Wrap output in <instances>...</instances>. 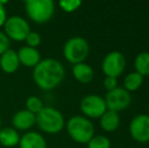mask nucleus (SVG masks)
Masks as SVG:
<instances>
[{
  "label": "nucleus",
  "instance_id": "f257e3e1",
  "mask_svg": "<svg viewBox=\"0 0 149 148\" xmlns=\"http://www.w3.org/2000/svg\"><path fill=\"white\" fill-rule=\"evenodd\" d=\"M65 69L58 60L47 58L40 61L33 68V78L36 84L43 90H52L63 81Z\"/></svg>",
  "mask_w": 149,
  "mask_h": 148
},
{
  "label": "nucleus",
  "instance_id": "f03ea898",
  "mask_svg": "<svg viewBox=\"0 0 149 148\" xmlns=\"http://www.w3.org/2000/svg\"><path fill=\"white\" fill-rule=\"evenodd\" d=\"M36 124L43 132L48 134H57L65 126L63 115L52 107H44L36 115Z\"/></svg>",
  "mask_w": 149,
  "mask_h": 148
},
{
  "label": "nucleus",
  "instance_id": "7ed1b4c3",
  "mask_svg": "<svg viewBox=\"0 0 149 148\" xmlns=\"http://www.w3.org/2000/svg\"><path fill=\"white\" fill-rule=\"evenodd\" d=\"M67 132L75 142L87 144L94 136V125L83 116H73L66 124Z\"/></svg>",
  "mask_w": 149,
  "mask_h": 148
},
{
  "label": "nucleus",
  "instance_id": "20e7f679",
  "mask_svg": "<svg viewBox=\"0 0 149 148\" xmlns=\"http://www.w3.org/2000/svg\"><path fill=\"white\" fill-rule=\"evenodd\" d=\"M26 11L33 22L45 24L53 17L55 3L53 0H28L26 2Z\"/></svg>",
  "mask_w": 149,
  "mask_h": 148
},
{
  "label": "nucleus",
  "instance_id": "39448f33",
  "mask_svg": "<svg viewBox=\"0 0 149 148\" xmlns=\"http://www.w3.org/2000/svg\"><path fill=\"white\" fill-rule=\"evenodd\" d=\"M89 54L88 42L82 37H73L65 43L63 55L73 65L82 63Z\"/></svg>",
  "mask_w": 149,
  "mask_h": 148
},
{
  "label": "nucleus",
  "instance_id": "423d86ee",
  "mask_svg": "<svg viewBox=\"0 0 149 148\" xmlns=\"http://www.w3.org/2000/svg\"><path fill=\"white\" fill-rule=\"evenodd\" d=\"M30 32V24L22 16L12 15L4 24V34L12 41L24 42Z\"/></svg>",
  "mask_w": 149,
  "mask_h": 148
},
{
  "label": "nucleus",
  "instance_id": "0eeeda50",
  "mask_svg": "<svg viewBox=\"0 0 149 148\" xmlns=\"http://www.w3.org/2000/svg\"><path fill=\"white\" fill-rule=\"evenodd\" d=\"M80 111L87 119H100L108 109L104 97L98 94H88L81 99Z\"/></svg>",
  "mask_w": 149,
  "mask_h": 148
},
{
  "label": "nucleus",
  "instance_id": "6e6552de",
  "mask_svg": "<svg viewBox=\"0 0 149 148\" xmlns=\"http://www.w3.org/2000/svg\"><path fill=\"white\" fill-rule=\"evenodd\" d=\"M126 68V58L123 53L119 51H113L107 54L102 63V72L106 76L119 77Z\"/></svg>",
  "mask_w": 149,
  "mask_h": 148
},
{
  "label": "nucleus",
  "instance_id": "1a4fd4ad",
  "mask_svg": "<svg viewBox=\"0 0 149 148\" xmlns=\"http://www.w3.org/2000/svg\"><path fill=\"white\" fill-rule=\"evenodd\" d=\"M104 101L109 111L119 113L129 108L131 104V94L124 87H117L107 92Z\"/></svg>",
  "mask_w": 149,
  "mask_h": 148
},
{
  "label": "nucleus",
  "instance_id": "9d476101",
  "mask_svg": "<svg viewBox=\"0 0 149 148\" xmlns=\"http://www.w3.org/2000/svg\"><path fill=\"white\" fill-rule=\"evenodd\" d=\"M129 131L131 137L139 143L149 142V116L140 114L135 116L130 122Z\"/></svg>",
  "mask_w": 149,
  "mask_h": 148
},
{
  "label": "nucleus",
  "instance_id": "9b49d317",
  "mask_svg": "<svg viewBox=\"0 0 149 148\" xmlns=\"http://www.w3.org/2000/svg\"><path fill=\"white\" fill-rule=\"evenodd\" d=\"M18 60L22 65L29 68H35L41 61V54L36 48L22 47L17 52Z\"/></svg>",
  "mask_w": 149,
  "mask_h": 148
},
{
  "label": "nucleus",
  "instance_id": "f8f14e48",
  "mask_svg": "<svg viewBox=\"0 0 149 148\" xmlns=\"http://www.w3.org/2000/svg\"><path fill=\"white\" fill-rule=\"evenodd\" d=\"M36 124V115L33 113L22 110L15 113L12 118V125L16 131H26L30 130L31 127Z\"/></svg>",
  "mask_w": 149,
  "mask_h": 148
},
{
  "label": "nucleus",
  "instance_id": "ddd939ff",
  "mask_svg": "<svg viewBox=\"0 0 149 148\" xmlns=\"http://www.w3.org/2000/svg\"><path fill=\"white\" fill-rule=\"evenodd\" d=\"M20 63L18 60L17 52L12 49H8L0 56V68L5 73H14L18 69Z\"/></svg>",
  "mask_w": 149,
  "mask_h": 148
},
{
  "label": "nucleus",
  "instance_id": "4468645a",
  "mask_svg": "<svg viewBox=\"0 0 149 148\" xmlns=\"http://www.w3.org/2000/svg\"><path fill=\"white\" fill-rule=\"evenodd\" d=\"M20 148H47V142L42 134L35 131H29L19 139Z\"/></svg>",
  "mask_w": 149,
  "mask_h": 148
},
{
  "label": "nucleus",
  "instance_id": "2eb2a0df",
  "mask_svg": "<svg viewBox=\"0 0 149 148\" xmlns=\"http://www.w3.org/2000/svg\"><path fill=\"white\" fill-rule=\"evenodd\" d=\"M72 74L78 82L83 83V84L91 82L94 77V71L92 67L84 62L73 65Z\"/></svg>",
  "mask_w": 149,
  "mask_h": 148
},
{
  "label": "nucleus",
  "instance_id": "dca6fc26",
  "mask_svg": "<svg viewBox=\"0 0 149 148\" xmlns=\"http://www.w3.org/2000/svg\"><path fill=\"white\" fill-rule=\"evenodd\" d=\"M120 116L119 113L113 112V111H107L100 118V124L102 130L106 132H114L120 126Z\"/></svg>",
  "mask_w": 149,
  "mask_h": 148
},
{
  "label": "nucleus",
  "instance_id": "f3484780",
  "mask_svg": "<svg viewBox=\"0 0 149 148\" xmlns=\"http://www.w3.org/2000/svg\"><path fill=\"white\" fill-rule=\"evenodd\" d=\"M19 134L14 128L6 127L0 130V144L4 147H13L19 142Z\"/></svg>",
  "mask_w": 149,
  "mask_h": 148
},
{
  "label": "nucleus",
  "instance_id": "a211bd4d",
  "mask_svg": "<svg viewBox=\"0 0 149 148\" xmlns=\"http://www.w3.org/2000/svg\"><path fill=\"white\" fill-rule=\"evenodd\" d=\"M144 81V77L137 72H131L124 79V88L129 92L136 91L142 86Z\"/></svg>",
  "mask_w": 149,
  "mask_h": 148
},
{
  "label": "nucleus",
  "instance_id": "6ab92c4d",
  "mask_svg": "<svg viewBox=\"0 0 149 148\" xmlns=\"http://www.w3.org/2000/svg\"><path fill=\"white\" fill-rule=\"evenodd\" d=\"M134 66L137 73L142 76L149 75V52H141L135 58Z\"/></svg>",
  "mask_w": 149,
  "mask_h": 148
},
{
  "label": "nucleus",
  "instance_id": "aec40b11",
  "mask_svg": "<svg viewBox=\"0 0 149 148\" xmlns=\"http://www.w3.org/2000/svg\"><path fill=\"white\" fill-rule=\"evenodd\" d=\"M26 111L33 113V115H37L38 113L41 111L44 108L43 101L40 99L39 97H36V95H31L26 99Z\"/></svg>",
  "mask_w": 149,
  "mask_h": 148
},
{
  "label": "nucleus",
  "instance_id": "412c9836",
  "mask_svg": "<svg viewBox=\"0 0 149 148\" xmlns=\"http://www.w3.org/2000/svg\"><path fill=\"white\" fill-rule=\"evenodd\" d=\"M87 148H111V140L104 135H94L87 143Z\"/></svg>",
  "mask_w": 149,
  "mask_h": 148
},
{
  "label": "nucleus",
  "instance_id": "4be33fe9",
  "mask_svg": "<svg viewBox=\"0 0 149 148\" xmlns=\"http://www.w3.org/2000/svg\"><path fill=\"white\" fill-rule=\"evenodd\" d=\"M82 2L80 0H61L59 1L60 8L65 12H73L81 6Z\"/></svg>",
  "mask_w": 149,
  "mask_h": 148
},
{
  "label": "nucleus",
  "instance_id": "5701e85b",
  "mask_svg": "<svg viewBox=\"0 0 149 148\" xmlns=\"http://www.w3.org/2000/svg\"><path fill=\"white\" fill-rule=\"evenodd\" d=\"M24 41L28 44V47L31 48H37L38 46H40L42 42V38L40 36V34H38L37 32H31L29 33V35L26 36Z\"/></svg>",
  "mask_w": 149,
  "mask_h": 148
},
{
  "label": "nucleus",
  "instance_id": "b1692460",
  "mask_svg": "<svg viewBox=\"0 0 149 148\" xmlns=\"http://www.w3.org/2000/svg\"><path fill=\"white\" fill-rule=\"evenodd\" d=\"M10 41L3 32H0V56L9 49Z\"/></svg>",
  "mask_w": 149,
  "mask_h": 148
},
{
  "label": "nucleus",
  "instance_id": "393cba45",
  "mask_svg": "<svg viewBox=\"0 0 149 148\" xmlns=\"http://www.w3.org/2000/svg\"><path fill=\"white\" fill-rule=\"evenodd\" d=\"M104 86L108 91H111V90H113V89L117 88V87H118L117 78L111 77V76H106V78H104Z\"/></svg>",
  "mask_w": 149,
  "mask_h": 148
},
{
  "label": "nucleus",
  "instance_id": "a878e982",
  "mask_svg": "<svg viewBox=\"0 0 149 148\" xmlns=\"http://www.w3.org/2000/svg\"><path fill=\"white\" fill-rule=\"evenodd\" d=\"M6 19H7V17H6V10L3 5L0 4V28L2 26H4Z\"/></svg>",
  "mask_w": 149,
  "mask_h": 148
},
{
  "label": "nucleus",
  "instance_id": "bb28decb",
  "mask_svg": "<svg viewBox=\"0 0 149 148\" xmlns=\"http://www.w3.org/2000/svg\"><path fill=\"white\" fill-rule=\"evenodd\" d=\"M147 115L149 116V104H148V107H147Z\"/></svg>",
  "mask_w": 149,
  "mask_h": 148
},
{
  "label": "nucleus",
  "instance_id": "cd10ccee",
  "mask_svg": "<svg viewBox=\"0 0 149 148\" xmlns=\"http://www.w3.org/2000/svg\"><path fill=\"white\" fill-rule=\"evenodd\" d=\"M0 127H1V120H0ZM0 130H1V129H0Z\"/></svg>",
  "mask_w": 149,
  "mask_h": 148
}]
</instances>
